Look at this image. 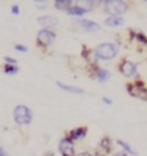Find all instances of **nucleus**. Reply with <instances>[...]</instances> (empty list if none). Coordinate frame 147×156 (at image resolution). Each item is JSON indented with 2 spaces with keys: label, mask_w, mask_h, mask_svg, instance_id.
<instances>
[{
  "label": "nucleus",
  "mask_w": 147,
  "mask_h": 156,
  "mask_svg": "<svg viewBox=\"0 0 147 156\" xmlns=\"http://www.w3.org/2000/svg\"><path fill=\"white\" fill-rule=\"evenodd\" d=\"M120 71L124 76L127 77H132L137 74V67L131 62V61H124L121 63V67H120Z\"/></svg>",
  "instance_id": "423d86ee"
},
{
  "label": "nucleus",
  "mask_w": 147,
  "mask_h": 156,
  "mask_svg": "<svg viewBox=\"0 0 147 156\" xmlns=\"http://www.w3.org/2000/svg\"><path fill=\"white\" fill-rule=\"evenodd\" d=\"M105 9L111 16H120L127 12V4L124 2H119V0H110V2H105Z\"/></svg>",
  "instance_id": "7ed1b4c3"
},
{
  "label": "nucleus",
  "mask_w": 147,
  "mask_h": 156,
  "mask_svg": "<svg viewBox=\"0 0 147 156\" xmlns=\"http://www.w3.org/2000/svg\"><path fill=\"white\" fill-rule=\"evenodd\" d=\"M85 12L87 10L84 8H81V7H79V5H72V7L67 10V13H69L70 16H83Z\"/></svg>",
  "instance_id": "4468645a"
},
{
  "label": "nucleus",
  "mask_w": 147,
  "mask_h": 156,
  "mask_svg": "<svg viewBox=\"0 0 147 156\" xmlns=\"http://www.w3.org/2000/svg\"><path fill=\"white\" fill-rule=\"evenodd\" d=\"M95 76H97L99 81H107L110 79V72L105 69H98L97 72H95Z\"/></svg>",
  "instance_id": "ddd939ff"
},
{
  "label": "nucleus",
  "mask_w": 147,
  "mask_h": 156,
  "mask_svg": "<svg viewBox=\"0 0 147 156\" xmlns=\"http://www.w3.org/2000/svg\"><path fill=\"white\" fill-rule=\"evenodd\" d=\"M87 134V129L85 128H77V129L71 132V138L72 139H80L81 137H84Z\"/></svg>",
  "instance_id": "2eb2a0df"
},
{
  "label": "nucleus",
  "mask_w": 147,
  "mask_h": 156,
  "mask_svg": "<svg viewBox=\"0 0 147 156\" xmlns=\"http://www.w3.org/2000/svg\"><path fill=\"white\" fill-rule=\"evenodd\" d=\"M10 12H12L13 14H18L20 13V9H18V5H12V8H10Z\"/></svg>",
  "instance_id": "a211bd4d"
},
{
  "label": "nucleus",
  "mask_w": 147,
  "mask_h": 156,
  "mask_svg": "<svg viewBox=\"0 0 147 156\" xmlns=\"http://www.w3.org/2000/svg\"><path fill=\"white\" fill-rule=\"evenodd\" d=\"M128 90H129V93H131L132 96H134V97H138V98H141V99H147V89H145V88L134 87V89H133L131 85H129Z\"/></svg>",
  "instance_id": "1a4fd4ad"
},
{
  "label": "nucleus",
  "mask_w": 147,
  "mask_h": 156,
  "mask_svg": "<svg viewBox=\"0 0 147 156\" xmlns=\"http://www.w3.org/2000/svg\"><path fill=\"white\" fill-rule=\"evenodd\" d=\"M38 22L43 27H54V26H57L58 20L53 17V16H43V17L38 18Z\"/></svg>",
  "instance_id": "0eeeda50"
},
{
  "label": "nucleus",
  "mask_w": 147,
  "mask_h": 156,
  "mask_svg": "<svg viewBox=\"0 0 147 156\" xmlns=\"http://www.w3.org/2000/svg\"><path fill=\"white\" fill-rule=\"evenodd\" d=\"M57 85L62 89V90H66V92H70V93H76V94H81L84 93V90L81 88H77V87H71V85H66V84H62L61 81H57Z\"/></svg>",
  "instance_id": "9b49d317"
},
{
  "label": "nucleus",
  "mask_w": 147,
  "mask_h": 156,
  "mask_svg": "<svg viewBox=\"0 0 147 156\" xmlns=\"http://www.w3.org/2000/svg\"><path fill=\"white\" fill-rule=\"evenodd\" d=\"M5 72L7 74H16L17 72V67L16 66H12V65H8V66H5Z\"/></svg>",
  "instance_id": "f3484780"
},
{
  "label": "nucleus",
  "mask_w": 147,
  "mask_h": 156,
  "mask_svg": "<svg viewBox=\"0 0 147 156\" xmlns=\"http://www.w3.org/2000/svg\"><path fill=\"white\" fill-rule=\"evenodd\" d=\"M54 40V34L49 30H41L38 34V43L41 47H48Z\"/></svg>",
  "instance_id": "39448f33"
},
{
  "label": "nucleus",
  "mask_w": 147,
  "mask_h": 156,
  "mask_svg": "<svg viewBox=\"0 0 147 156\" xmlns=\"http://www.w3.org/2000/svg\"><path fill=\"white\" fill-rule=\"evenodd\" d=\"M59 151L62 156H75V147L70 138H63L59 142Z\"/></svg>",
  "instance_id": "20e7f679"
},
{
  "label": "nucleus",
  "mask_w": 147,
  "mask_h": 156,
  "mask_svg": "<svg viewBox=\"0 0 147 156\" xmlns=\"http://www.w3.org/2000/svg\"><path fill=\"white\" fill-rule=\"evenodd\" d=\"M0 156H10V155H9V154H7V152H5L4 150H2V148H0Z\"/></svg>",
  "instance_id": "412c9836"
},
{
  "label": "nucleus",
  "mask_w": 147,
  "mask_h": 156,
  "mask_svg": "<svg viewBox=\"0 0 147 156\" xmlns=\"http://www.w3.org/2000/svg\"><path fill=\"white\" fill-rule=\"evenodd\" d=\"M54 5H56V8H57V9L69 10L72 7V3L69 2V0H57V2H54Z\"/></svg>",
  "instance_id": "f8f14e48"
},
{
  "label": "nucleus",
  "mask_w": 147,
  "mask_h": 156,
  "mask_svg": "<svg viewBox=\"0 0 147 156\" xmlns=\"http://www.w3.org/2000/svg\"><path fill=\"white\" fill-rule=\"evenodd\" d=\"M105 23L109 27H117V26H121L124 23V20L120 17V16H110L109 18H106Z\"/></svg>",
  "instance_id": "9d476101"
},
{
  "label": "nucleus",
  "mask_w": 147,
  "mask_h": 156,
  "mask_svg": "<svg viewBox=\"0 0 147 156\" xmlns=\"http://www.w3.org/2000/svg\"><path fill=\"white\" fill-rule=\"evenodd\" d=\"M5 61H7V62H9V63H13V65H16V59L10 58V57H5Z\"/></svg>",
  "instance_id": "aec40b11"
},
{
  "label": "nucleus",
  "mask_w": 147,
  "mask_h": 156,
  "mask_svg": "<svg viewBox=\"0 0 147 156\" xmlns=\"http://www.w3.org/2000/svg\"><path fill=\"white\" fill-rule=\"evenodd\" d=\"M117 143L120 144V146L124 148V152H129V154H132V155H137V152L134 151V150L129 146L128 143H125V142H123V141H117Z\"/></svg>",
  "instance_id": "dca6fc26"
},
{
  "label": "nucleus",
  "mask_w": 147,
  "mask_h": 156,
  "mask_svg": "<svg viewBox=\"0 0 147 156\" xmlns=\"http://www.w3.org/2000/svg\"><path fill=\"white\" fill-rule=\"evenodd\" d=\"M117 52H119L117 45L116 44H112V43L99 44V45L95 48V55H97L99 59H105V61L112 59L117 54Z\"/></svg>",
  "instance_id": "f257e3e1"
},
{
  "label": "nucleus",
  "mask_w": 147,
  "mask_h": 156,
  "mask_svg": "<svg viewBox=\"0 0 147 156\" xmlns=\"http://www.w3.org/2000/svg\"><path fill=\"white\" fill-rule=\"evenodd\" d=\"M13 116L17 124H29L32 120V114L27 106L18 105L13 111Z\"/></svg>",
  "instance_id": "f03ea898"
},
{
  "label": "nucleus",
  "mask_w": 147,
  "mask_h": 156,
  "mask_svg": "<svg viewBox=\"0 0 147 156\" xmlns=\"http://www.w3.org/2000/svg\"><path fill=\"white\" fill-rule=\"evenodd\" d=\"M16 51H18V52H27V48L25 45H16Z\"/></svg>",
  "instance_id": "6ab92c4d"
},
{
  "label": "nucleus",
  "mask_w": 147,
  "mask_h": 156,
  "mask_svg": "<svg viewBox=\"0 0 147 156\" xmlns=\"http://www.w3.org/2000/svg\"><path fill=\"white\" fill-rule=\"evenodd\" d=\"M115 156H128V155L123 151V152H117V154H115Z\"/></svg>",
  "instance_id": "4be33fe9"
},
{
  "label": "nucleus",
  "mask_w": 147,
  "mask_h": 156,
  "mask_svg": "<svg viewBox=\"0 0 147 156\" xmlns=\"http://www.w3.org/2000/svg\"><path fill=\"white\" fill-rule=\"evenodd\" d=\"M103 102H106V103H109V105L111 103V101H110V99H109V98H107V97H105V98H103Z\"/></svg>",
  "instance_id": "b1692460"
},
{
  "label": "nucleus",
  "mask_w": 147,
  "mask_h": 156,
  "mask_svg": "<svg viewBox=\"0 0 147 156\" xmlns=\"http://www.w3.org/2000/svg\"><path fill=\"white\" fill-rule=\"evenodd\" d=\"M77 156H92V155L88 154V152H81V154H79Z\"/></svg>",
  "instance_id": "5701e85b"
},
{
  "label": "nucleus",
  "mask_w": 147,
  "mask_h": 156,
  "mask_svg": "<svg viewBox=\"0 0 147 156\" xmlns=\"http://www.w3.org/2000/svg\"><path fill=\"white\" fill-rule=\"evenodd\" d=\"M79 23H80L83 26V29L87 30V31H98L101 29L97 22H93V21H89V20H80Z\"/></svg>",
  "instance_id": "6e6552de"
}]
</instances>
